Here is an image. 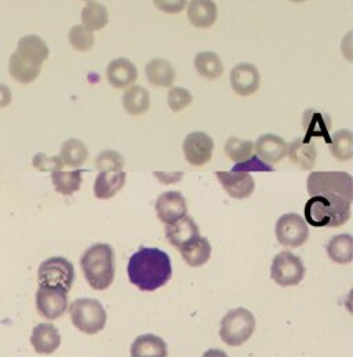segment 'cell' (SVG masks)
I'll return each mask as SVG.
<instances>
[{"label":"cell","mask_w":353,"mask_h":357,"mask_svg":"<svg viewBox=\"0 0 353 357\" xmlns=\"http://www.w3.org/2000/svg\"><path fill=\"white\" fill-rule=\"evenodd\" d=\"M260 82H261L260 70L254 63H248V62L237 63L231 70L230 83L237 96H241V97L253 96L254 93L258 91Z\"/></svg>","instance_id":"7c38bea8"},{"label":"cell","mask_w":353,"mask_h":357,"mask_svg":"<svg viewBox=\"0 0 353 357\" xmlns=\"http://www.w3.org/2000/svg\"><path fill=\"white\" fill-rule=\"evenodd\" d=\"M188 20L199 29L211 28L218 18V7L213 0H190L188 3Z\"/></svg>","instance_id":"2e32d148"},{"label":"cell","mask_w":353,"mask_h":357,"mask_svg":"<svg viewBox=\"0 0 353 357\" xmlns=\"http://www.w3.org/2000/svg\"><path fill=\"white\" fill-rule=\"evenodd\" d=\"M153 176L160 182L169 185V183H176L183 177V173H153Z\"/></svg>","instance_id":"b9f144b4"},{"label":"cell","mask_w":353,"mask_h":357,"mask_svg":"<svg viewBox=\"0 0 353 357\" xmlns=\"http://www.w3.org/2000/svg\"><path fill=\"white\" fill-rule=\"evenodd\" d=\"M202 357H228V355L221 349H210L204 352V355Z\"/></svg>","instance_id":"ee69618b"},{"label":"cell","mask_w":353,"mask_h":357,"mask_svg":"<svg viewBox=\"0 0 353 357\" xmlns=\"http://www.w3.org/2000/svg\"><path fill=\"white\" fill-rule=\"evenodd\" d=\"M232 172H241V173H272L273 172V166L265 163L260 156H257V153L250 158L246 162L241 163H236L232 169Z\"/></svg>","instance_id":"f35d334b"},{"label":"cell","mask_w":353,"mask_h":357,"mask_svg":"<svg viewBox=\"0 0 353 357\" xmlns=\"http://www.w3.org/2000/svg\"><path fill=\"white\" fill-rule=\"evenodd\" d=\"M225 155L235 163H241L253 158L255 153V145L253 141L240 139L237 137H231L224 146Z\"/></svg>","instance_id":"d6a6232c"},{"label":"cell","mask_w":353,"mask_h":357,"mask_svg":"<svg viewBox=\"0 0 353 357\" xmlns=\"http://www.w3.org/2000/svg\"><path fill=\"white\" fill-rule=\"evenodd\" d=\"M96 167L100 173L123 172L124 158L117 151H103L96 159Z\"/></svg>","instance_id":"d590c367"},{"label":"cell","mask_w":353,"mask_h":357,"mask_svg":"<svg viewBox=\"0 0 353 357\" xmlns=\"http://www.w3.org/2000/svg\"><path fill=\"white\" fill-rule=\"evenodd\" d=\"M188 0H153V4L158 10L166 14H178L186 7Z\"/></svg>","instance_id":"ab89813d"},{"label":"cell","mask_w":353,"mask_h":357,"mask_svg":"<svg viewBox=\"0 0 353 357\" xmlns=\"http://www.w3.org/2000/svg\"><path fill=\"white\" fill-rule=\"evenodd\" d=\"M216 177L225 189V192L237 200H243L250 197L255 189V181L250 176V173L241 172H217Z\"/></svg>","instance_id":"5bb4252c"},{"label":"cell","mask_w":353,"mask_h":357,"mask_svg":"<svg viewBox=\"0 0 353 357\" xmlns=\"http://www.w3.org/2000/svg\"><path fill=\"white\" fill-rule=\"evenodd\" d=\"M38 282L39 287L59 289L69 293L75 282V268L63 257H52L40 264Z\"/></svg>","instance_id":"8992f818"},{"label":"cell","mask_w":353,"mask_h":357,"mask_svg":"<svg viewBox=\"0 0 353 357\" xmlns=\"http://www.w3.org/2000/svg\"><path fill=\"white\" fill-rule=\"evenodd\" d=\"M255 331V317L246 307L230 310L221 320L220 337L228 347L246 344Z\"/></svg>","instance_id":"5b68a950"},{"label":"cell","mask_w":353,"mask_h":357,"mask_svg":"<svg viewBox=\"0 0 353 357\" xmlns=\"http://www.w3.org/2000/svg\"><path fill=\"white\" fill-rule=\"evenodd\" d=\"M36 309L47 320H57L68 309V293L59 289L39 287L36 291Z\"/></svg>","instance_id":"30bf717a"},{"label":"cell","mask_w":353,"mask_h":357,"mask_svg":"<svg viewBox=\"0 0 353 357\" xmlns=\"http://www.w3.org/2000/svg\"><path fill=\"white\" fill-rule=\"evenodd\" d=\"M40 70L42 69L32 68V66L27 65L25 62H22L18 59V56L15 53H13L11 57H10L8 72H10V76L18 83H22V84L32 83L40 75Z\"/></svg>","instance_id":"836d02e7"},{"label":"cell","mask_w":353,"mask_h":357,"mask_svg":"<svg viewBox=\"0 0 353 357\" xmlns=\"http://www.w3.org/2000/svg\"><path fill=\"white\" fill-rule=\"evenodd\" d=\"M121 104L128 115H144L151 108L149 91L142 86H130L128 89H126L121 97Z\"/></svg>","instance_id":"603a6c76"},{"label":"cell","mask_w":353,"mask_h":357,"mask_svg":"<svg viewBox=\"0 0 353 357\" xmlns=\"http://www.w3.org/2000/svg\"><path fill=\"white\" fill-rule=\"evenodd\" d=\"M127 273L131 284L141 291H155L166 286L173 276L172 259L160 248L142 247L131 255Z\"/></svg>","instance_id":"6da1fadb"},{"label":"cell","mask_w":353,"mask_h":357,"mask_svg":"<svg viewBox=\"0 0 353 357\" xmlns=\"http://www.w3.org/2000/svg\"><path fill=\"white\" fill-rule=\"evenodd\" d=\"M59 156L65 166L79 169L86 163L89 158V149L83 141L77 138H69L62 144Z\"/></svg>","instance_id":"83f0119b"},{"label":"cell","mask_w":353,"mask_h":357,"mask_svg":"<svg viewBox=\"0 0 353 357\" xmlns=\"http://www.w3.org/2000/svg\"><path fill=\"white\" fill-rule=\"evenodd\" d=\"M345 305H347L350 312H353V286L351 291H350V294H348V297L345 299Z\"/></svg>","instance_id":"f6af8a7d"},{"label":"cell","mask_w":353,"mask_h":357,"mask_svg":"<svg viewBox=\"0 0 353 357\" xmlns=\"http://www.w3.org/2000/svg\"><path fill=\"white\" fill-rule=\"evenodd\" d=\"M287 155L295 166H298L303 172H310L315 167L317 158L316 146L308 137L295 138L293 142H290Z\"/></svg>","instance_id":"ffe728a7"},{"label":"cell","mask_w":353,"mask_h":357,"mask_svg":"<svg viewBox=\"0 0 353 357\" xmlns=\"http://www.w3.org/2000/svg\"><path fill=\"white\" fill-rule=\"evenodd\" d=\"M31 344L39 355L54 354L61 345V335L57 327L50 323L38 324L32 331Z\"/></svg>","instance_id":"e0dca14e"},{"label":"cell","mask_w":353,"mask_h":357,"mask_svg":"<svg viewBox=\"0 0 353 357\" xmlns=\"http://www.w3.org/2000/svg\"><path fill=\"white\" fill-rule=\"evenodd\" d=\"M195 68L197 73L207 80H216L224 73L223 61L214 52L197 53L195 57Z\"/></svg>","instance_id":"f546056e"},{"label":"cell","mask_w":353,"mask_h":357,"mask_svg":"<svg viewBox=\"0 0 353 357\" xmlns=\"http://www.w3.org/2000/svg\"><path fill=\"white\" fill-rule=\"evenodd\" d=\"M80 266L89 286L104 291L115 280V252L112 245L98 243L89 247L80 258Z\"/></svg>","instance_id":"3957f363"},{"label":"cell","mask_w":353,"mask_h":357,"mask_svg":"<svg viewBox=\"0 0 353 357\" xmlns=\"http://www.w3.org/2000/svg\"><path fill=\"white\" fill-rule=\"evenodd\" d=\"M32 166L42 173H49V172L54 173V172L62 170L65 165L61 156H49L46 153H38L33 156Z\"/></svg>","instance_id":"74e56055"},{"label":"cell","mask_w":353,"mask_h":357,"mask_svg":"<svg viewBox=\"0 0 353 357\" xmlns=\"http://www.w3.org/2000/svg\"><path fill=\"white\" fill-rule=\"evenodd\" d=\"M352 32H353V31H352Z\"/></svg>","instance_id":"7dc6e473"},{"label":"cell","mask_w":353,"mask_h":357,"mask_svg":"<svg viewBox=\"0 0 353 357\" xmlns=\"http://www.w3.org/2000/svg\"><path fill=\"white\" fill-rule=\"evenodd\" d=\"M330 152L338 162H350L353 159V132L341 128L331 135Z\"/></svg>","instance_id":"4dcf8cb0"},{"label":"cell","mask_w":353,"mask_h":357,"mask_svg":"<svg viewBox=\"0 0 353 357\" xmlns=\"http://www.w3.org/2000/svg\"><path fill=\"white\" fill-rule=\"evenodd\" d=\"M145 76L153 87H173L176 82V70L169 61L153 59L145 66Z\"/></svg>","instance_id":"7402d4cb"},{"label":"cell","mask_w":353,"mask_h":357,"mask_svg":"<svg viewBox=\"0 0 353 357\" xmlns=\"http://www.w3.org/2000/svg\"><path fill=\"white\" fill-rule=\"evenodd\" d=\"M14 53L27 65L42 69L43 62L50 56V49L42 38L36 35H27L18 40L17 50Z\"/></svg>","instance_id":"4fadbf2b"},{"label":"cell","mask_w":353,"mask_h":357,"mask_svg":"<svg viewBox=\"0 0 353 357\" xmlns=\"http://www.w3.org/2000/svg\"><path fill=\"white\" fill-rule=\"evenodd\" d=\"M193 101L192 94L183 87H170L167 93V105L173 112H181Z\"/></svg>","instance_id":"8d00e7d4"},{"label":"cell","mask_w":353,"mask_h":357,"mask_svg":"<svg viewBox=\"0 0 353 357\" xmlns=\"http://www.w3.org/2000/svg\"><path fill=\"white\" fill-rule=\"evenodd\" d=\"M302 126L306 131V137H320L324 138L329 144L331 142L330 130L333 127L331 118L323 109L319 108H309L305 111L302 116Z\"/></svg>","instance_id":"ac0fdd59"},{"label":"cell","mask_w":353,"mask_h":357,"mask_svg":"<svg viewBox=\"0 0 353 357\" xmlns=\"http://www.w3.org/2000/svg\"><path fill=\"white\" fill-rule=\"evenodd\" d=\"M289 1H293V3H302V1H306V0H289Z\"/></svg>","instance_id":"bcb514c9"},{"label":"cell","mask_w":353,"mask_h":357,"mask_svg":"<svg viewBox=\"0 0 353 357\" xmlns=\"http://www.w3.org/2000/svg\"><path fill=\"white\" fill-rule=\"evenodd\" d=\"M68 40L76 52L87 53L94 46V33L90 29H87L83 24L75 25L68 33Z\"/></svg>","instance_id":"e575fe53"},{"label":"cell","mask_w":353,"mask_h":357,"mask_svg":"<svg viewBox=\"0 0 353 357\" xmlns=\"http://www.w3.org/2000/svg\"><path fill=\"white\" fill-rule=\"evenodd\" d=\"M305 276V266L302 261L290 251H282L275 255L271 266V279L282 286H298Z\"/></svg>","instance_id":"52a82bcc"},{"label":"cell","mask_w":353,"mask_h":357,"mask_svg":"<svg viewBox=\"0 0 353 357\" xmlns=\"http://www.w3.org/2000/svg\"><path fill=\"white\" fill-rule=\"evenodd\" d=\"M182 151L189 165L202 167L207 165L213 158L214 141L209 134L203 131H193L185 137Z\"/></svg>","instance_id":"9c48e42d"},{"label":"cell","mask_w":353,"mask_h":357,"mask_svg":"<svg viewBox=\"0 0 353 357\" xmlns=\"http://www.w3.org/2000/svg\"><path fill=\"white\" fill-rule=\"evenodd\" d=\"M310 196L324 197L337 213L343 224L351 218L353 202V177L345 172H313L306 179Z\"/></svg>","instance_id":"7a4b0ae2"},{"label":"cell","mask_w":353,"mask_h":357,"mask_svg":"<svg viewBox=\"0 0 353 357\" xmlns=\"http://www.w3.org/2000/svg\"><path fill=\"white\" fill-rule=\"evenodd\" d=\"M275 235L278 241L287 248H296L303 245L309 238L308 222L298 214H283L275 227Z\"/></svg>","instance_id":"ba28073f"},{"label":"cell","mask_w":353,"mask_h":357,"mask_svg":"<svg viewBox=\"0 0 353 357\" xmlns=\"http://www.w3.org/2000/svg\"><path fill=\"white\" fill-rule=\"evenodd\" d=\"M52 181L56 188V190L63 195V196H70L75 192L80 189L82 185V170H75V172H54L52 174Z\"/></svg>","instance_id":"1f68e13d"},{"label":"cell","mask_w":353,"mask_h":357,"mask_svg":"<svg viewBox=\"0 0 353 357\" xmlns=\"http://www.w3.org/2000/svg\"><path fill=\"white\" fill-rule=\"evenodd\" d=\"M183 258V261L192 266V268H199L204 264L209 262L211 257V244L206 238L202 235L193 238L189 241L186 245L178 250Z\"/></svg>","instance_id":"cb8c5ba5"},{"label":"cell","mask_w":353,"mask_h":357,"mask_svg":"<svg viewBox=\"0 0 353 357\" xmlns=\"http://www.w3.org/2000/svg\"><path fill=\"white\" fill-rule=\"evenodd\" d=\"M11 98H13L11 90L6 84L0 83V109L8 107L11 104Z\"/></svg>","instance_id":"7bdbcfd3"},{"label":"cell","mask_w":353,"mask_h":357,"mask_svg":"<svg viewBox=\"0 0 353 357\" xmlns=\"http://www.w3.org/2000/svg\"><path fill=\"white\" fill-rule=\"evenodd\" d=\"M138 77L135 65L127 59L111 61L107 68V79L115 89H128Z\"/></svg>","instance_id":"d6986e66"},{"label":"cell","mask_w":353,"mask_h":357,"mask_svg":"<svg viewBox=\"0 0 353 357\" xmlns=\"http://www.w3.org/2000/svg\"><path fill=\"white\" fill-rule=\"evenodd\" d=\"M289 145L286 141L272 132L262 134L255 142V153L268 165H278L287 156Z\"/></svg>","instance_id":"9a60e30c"},{"label":"cell","mask_w":353,"mask_h":357,"mask_svg":"<svg viewBox=\"0 0 353 357\" xmlns=\"http://www.w3.org/2000/svg\"><path fill=\"white\" fill-rule=\"evenodd\" d=\"M155 208L158 218L166 225H172L188 215L186 200L178 190H169L162 193L156 199Z\"/></svg>","instance_id":"8fae6325"},{"label":"cell","mask_w":353,"mask_h":357,"mask_svg":"<svg viewBox=\"0 0 353 357\" xmlns=\"http://www.w3.org/2000/svg\"><path fill=\"white\" fill-rule=\"evenodd\" d=\"M130 355L131 357H167V345L155 334H144L135 338Z\"/></svg>","instance_id":"d4e9b609"},{"label":"cell","mask_w":353,"mask_h":357,"mask_svg":"<svg viewBox=\"0 0 353 357\" xmlns=\"http://www.w3.org/2000/svg\"><path fill=\"white\" fill-rule=\"evenodd\" d=\"M200 236V229L197 224L190 217H183L172 225L166 227L167 241L176 247V250L186 245L193 238Z\"/></svg>","instance_id":"44dd1931"},{"label":"cell","mask_w":353,"mask_h":357,"mask_svg":"<svg viewBox=\"0 0 353 357\" xmlns=\"http://www.w3.org/2000/svg\"><path fill=\"white\" fill-rule=\"evenodd\" d=\"M72 324L82 333L94 335L107 326V312L98 299L79 298L69 305Z\"/></svg>","instance_id":"277c9868"},{"label":"cell","mask_w":353,"mask_h":357,"mask_svg":"<svg viewBox=\"0 0 353 357\" xmlns=\"http://www.w3.org/2000/svg\"><path fill=\"white\" fill-rule=\"evenodd\" d=\"M80 17H82L83 25L91 32L104 29L110 22L108 8L96 0L87 3V6L82 10Z\"/></svg>","instance_id":"f1b7e54d"},{"label":"cell","mask_w":353,"mask_h":357,"mask_svg":"<svg viewBox=\"0 0 353 357\" xmlns=\"http://www.w3.org/2000/svg\"><path fill=\"white\" fill-rule=\"evenodd\" d=\"M341 53L348 62H353V32H348L341 40Z\"/></svg>","instance_id":"60d3db41"},{"label":"cell","mask_w":353,"mask_h":357,"mask_svg":"<svg viewBox=\"0 0 353 357\" xmlns=\"http://www.w3.org/2000/svg\"><path fill=\"white\" fill-rule=\"evenodd\" d=\"M326 251L329 258L340 265H347L353 261V238L350 234H340L330 238Z\"/></svg>","instance_id":"4316f807"},{"label":"cell","mask_w":353,"mask_h":357,"mask_svg":"<svg viewBox=\"0 0 353 357\" xmlns=\"http://www.w3.org/2000/svg\"><path fill=\"white\" fill-rule=\"evenodd\" d=\"M127 174L124 172H114V173H100L94 182V196L100 200H108L119 193L124 183Z\"/></svg>","instance_id":"484cf974"}]
</instances>
